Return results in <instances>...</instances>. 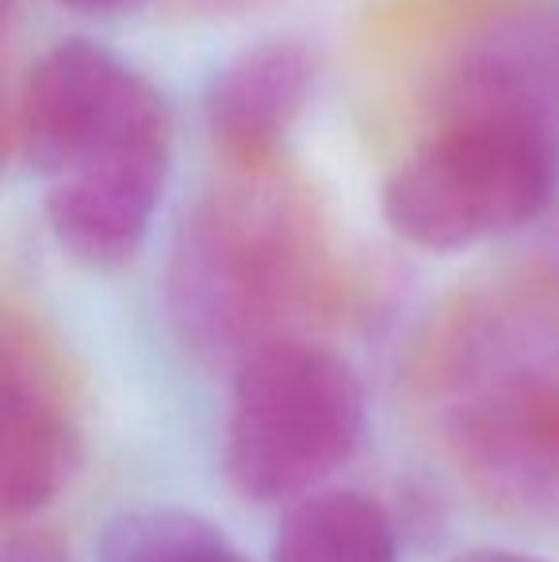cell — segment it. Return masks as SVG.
Segmentation results:
<instances>
[{
    "instance_id": "8",
    "label": "cell",
    "mask_w": 559,
    "mask_h": 562,
    "mask_svg": "<svg viewBox=\"0 0 559 562\" xmlns=\"http://www.w3.org/2000/svg\"><path fill=\"white\" fill-rule=\"evenodd\" d=\"M165 184L169 169H108L46 180V226L81 265L120 268L146 241Z\"/></svg>"
},
{
    "instance_id": "2",
    "label": "cell",
    "mask_w": 559,
    "mask_h": 562,
    "mask_svg": "<svg viewBox=\"0 0 559 562\" xmlns=\"http://www.w3.org/2000/svg\"><path fill=\"white\" fill-rule=\"evenodd\" d=\"M556 192L552 92L533 66L499 54L445 85L429 131L383 184V218L425 252H460L533 223Z\"/></svg>"
},
{
    "instance_id": "13",
    "label": "cell",
    "mask_w": 559,
    "mask_h": 562,
    "mask_svg": "<svg viewBox=\"0 0 559 562\" xmlns=\"http://www.w3.org/2000/svg\"><path fill=\"white\" fill-rule=\"evenodd\" d=\"M180 4L195 15H238V12H249V8L269 4V0H180Z\"/></svg>"
},
{
    "instance_id": "9",
    "label": "cell",
    "mask_w": 559,
    "mask_h": 562,
    "mask_svg": "<svg viewBox=\"0 0 559 562\" xmlns=\"http://www.w3.org/2000/svg\"><path fill=\"white\" fill-rule=\"evenodd\" d=\"M272 562H399L395 520L360 490H318L283 509Z\"/></svg>"
},
{
    "instance_id": "4",
    "label": "cell",
    "mask_w": 559,
    "mask_h": 562,
    "mask_svg": "<svg viewBox=\"0 0 559 562\" xmlns=\"http://www.w3.org/2000/svg\"><path fill=\"white\" fill-rule=\"evenodd\" d=\"M365 417V383L342 352L280 340L234 371L226 479L257 505L318 494L360 448Z\"/></svg>"
},
{
    "instance_id": "12",
    "label": "cell",
    "mask_w": 559,
    "mask_h": 562,
    "mask_svg": "<svg viewBox=\"0 0 559 562\" xmlns=\"http://www.w3.org/2000/svg\"><path fill=\"white\" fill-rule=\"evenodd\" d=\"M0 562H66V548H62L58 536L31 525L20 528V532H8L4 559Z\"/></svg>"
},
{
    "instance_id": "11",
    "label": "cell",
    "mask_w": 559,
    "mask_h": 562,
    "mask_svg": "<svg viewBox=\"0 0 559 562\" xmlns=\"http://www.w3.org/2000/svg\"><path fill=\"white\" fill-rule=\"evenodd\" d=\"M517 0H388L365 23L368 38L383 50L418 46L445 31H463V23H479L483 15L506 12Z\"/></svg>"
},
{
    "instance_id": "10",
    "label": "cell",
    "mask_w": 559,
    "mask_h": 562,
    "mask_svg": "<svg viewBox=\"0 0 559 562\" xmlns=\"http://www.w3.org/2000/svg\"><path fill=\"white\" fill-rule=\"evenodd\" d=\"M100 562H249L200 513L177 505L127 509L100 536Z\"/></svg>"
},
{
    "instance_id": "16",
    "label": "cell",
    "mask_w": 559,
    "mask_h": 562,
    "mask_svg": "<svg viewBox=\"0 0 559 562\" xmlns=\"http://www.w3.org/2000/svg\"><path fill=\"white\" fill-rule=\"evenodd\" d=\"M556 54H559V38H556Z\"/></svg>"
},
{
    "instance_id": "15",
    "label": "cell",
    "mask_w": 559,
    "mask_h": 562,
    "mask_svg": "<svg viewBox=\"0 0 559 562\" xmlns=\"http://www.w3.org/2000/svg\"><path fill=\"white\" fill-rule=\"evenodd\" d=\"M58 4L74 8V12H81V15H112V12L135 8L138 0H58Z\"/></svg>"
},
{
    "instance_id": "5",
    "label": "cell",
    "mask_w": 559,
    "mask_h": 562,
    "mask_svg": "<svg viewBox=\"0 0 559 562\" xmlns=\"http://www.w3.org/2000/svg\"><path fill=\"white\" fill-rule=\"evenodd\" d=\"M8 154L46 180L112 165H169L165 97L108 46L66 38L46 50L8 104Z\"/></svg>"
},
{
    "instance_id": "3",
    "label": "cell",
    "mask_w": 559,
    "mask_h": 562,
    "mask_svg": "<svg viewBox=\"0 0 559 562\" xmlns=\"http://www.w3.org/2000/svg\"><path fill=\"white\" fill-rule=\"evenodd\" d=\"M522 311H479L452 371L445 440L463 479L510 513L559 505V356Z\"/></svg>"
},
{
    "instance_id": "14",
    "label": "cell",
    "mask_w": 559,
    "mask_h": 562,
    "mask_svg": "<svg viewBox=\"0 0 559 562\" xmlns=\"http://www.w3.org/2000/svg\"><path fill=\"white\" fill-rule=\"evenodd\" d=\"M452 562H545V559L525 555V551H510V548H476V551H463V555Z\"/></svg>"
},
{
    "instance_id": "6",
    "label": "cell",
    "mask_w": 559,
    "mask_h": 562,
    "mask_svg": "<svg viewBox=\"0 0 559 562\" xmlns=\"http://www.w3.org/2000/svg\"><path fill=\"white\" fill-rule=\"evenodd\" d=\"M0 340V505L15 520L66 494L81 467V432L35 326L4 311Z\"/></svg>"
},
{
    "instance_id": "7",
    "label": "cell",
    "mask_w": 559,
    "mask_h": 562,
    "mask_svg": "<svg viewBox=\"0 0 559 562\" xmlns=\"http://www.w3.org/2000/svg\"><path fill=\"white\" fill-rule=\"evenodd\" d=\"M314 89V61L291 38H265L234 54L203 92V119L219 157L249 169L280 157L288 126L303 115Z\"/></svg>"
},
{
    "instance_id": "1",
    "label": "cell",
    "mask_w": 559,
    "mask_h": 562,
    "mask_svg": "<svg viewBox=\"0 0 559 562\" xmlns=\"http://www.w3.org/2000/svg\"><path fill=\"white\" fill-rule=\"evenodd\" d=\"M342 291L322 200L280 161L231 169L195 203L169 260V318L208 363L299 340Z\"/></svg>"
}]
</instances>
